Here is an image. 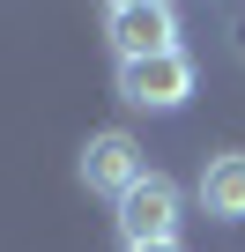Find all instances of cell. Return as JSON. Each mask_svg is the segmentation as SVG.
<instances>
[{
	"label": "cell",
	"instance_id": "1",
	"mask_svg": "<svg viewBox=\"0 0 245 252\" xmlns=\"http://www.w3.org/2000/svg\"><path fill=\"white\" fill-rule=\"evenodd\" d=\"M119 96L134 111H178L193 96V60L171 45V52H149V60H119Z\"/></svg>",
	"mask_w": 245,
	"mask_h": 252
},
{
	"label": "cell",
	"instance_id": "2",
	"mask_svg": "<svg viewBox=\"0 0 245 252\" xmlns=\"http://www.w3.org/2000/svg\"><path fill=\"white\" fill-rule=\"evenodd\" d=\"M178 208H186V193L164 171H149L119 193V237L127 245H164V237H178Z\"/></svg>",
	"mask_w": 245,
	"mask_h": 252
},
{
	"label": "cell",
	"instance_id": "3",
	"mask_svg": "<svg viewBox=\"0 0 245 252\" xmlns=\"http://www.w3.org/2000/svg\"><path fill=\"white\" fill-rule=\"evenodd\" d=\"M104 37L119 60H149V52H171L178 37V15L171 0H141V8H104Z\"/></svg>",
	"mask_w": 245,
	"mask_h": 252
},
{
	"label": "cell",
	"instance_id": "4",
	"mask_svg": "<svg viewBox=\"0 0 245 252\" xmlns=\"http://www.w3.org/2000/svg\"><path fill=\"white\" fill-rule=\"evenodd\" d=\"M134 178H149V163H141V141L134 134H119V126H104V134H89L82 141V186L89 193H127Z\"/></svg>",
	"mask_w": 245,
	"mask_h": 252
},
{
	"label": "cell",
	"instance_id": "5",
	"mask_svg": "<svg viewBox=\"0 0 245 252\" xmlns=\"http://www.w3.org/2000/svg\"><path fill=\"white\" fill-rule=\"evenodd\" d=\"M201 208L215 215V222H245V156L230 149V156H208V171H201Z\"/></svg>",
	"mask_w": 245,
	"mask_h": 252
},
{
	"label": "cell",
	"instance_id": "6",
	"mask_svg": "<svg viewBox=\"0 0 245 252\" xmlns=\"http://www.w3.org/2000/svg\"><path fill=\"white\" fill-rule=\"evenodd\" d=\"M127 252H186L178 237H164V245H127Z\"/></svg>",
	"mask_w": 245,
	"mask_h": 252
},
{
	"label": "cell",
	"instance_id": "7",
	"mask_svg": "<svg viewBox=\"0 0 245 252\" xmlns=\"http://www.w3.org/2000/svg\"><path fill=\"white\" fill-rule=\"evenodd\" d=\"M104 8H141V0H104Z\"/></svg>",
	"mask_w": 245,
	"mask_h": 252
}]
</instances>
